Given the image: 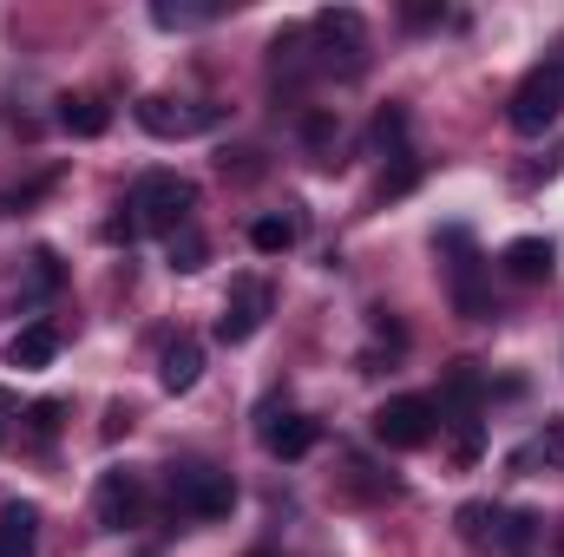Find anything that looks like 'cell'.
<instances>
[{
    "mask_svg": "<svg viewBox=\"0 0 564 557\" xmlns=\"http://www.w3.org/2000/svg\"><path fill=\"white\" fill-rule=\"evenodd\" d=\"M171 505L184 518H230L237 505V479L217 466H171Z\"/></svg>",
    "mask_w": 564,
    "mask_h": 557,
    "instance_id": "cell-4",
    "label": "cell"
},
{
    "mask_svg": "<svg viewBox=\"0 0 564 557\" xmlns=\"http://www.w3.org/2000/svg\"><path fill=\"white\" fill-rule=\"evenodd\" d=\"M46 184H53V177H33V184H20V190H0V217H20V210H26Z\"/></svg>",
    "mask_w": 564,
    "mask_h": 557,
    "instance_id": "cell-25",
    "label": "cell"
},
{
    "mask_svg": "<svg viewBox=\"0 0 564 557\" xmlns=\"http://www.w3.org/2000/svg\"><path fill=\"white\" fill-rule=\"evenodd\" d=\"M59 125H66L73 139H99V132L112 125V106L93 99V92H66V99H59Z\"/></svg>",
    "mask_w": 564,
    "mask_h": 557,
    "instance_id": "cell-16",
    "label": "cell"
},
{
    "mask_svg": "<svg viewBox=\"0 0 564 557\" xmlns=\"http://www.w3.org/2000/svg\"><path fill=\"white\" fill-rule=\"evenodd\" d=\"M506 119H512V132H525V139H539L545 125H558V119H564V53L539 59V66L519 79V92H512Z\"/></svg>",
    "mask_w": 564,
    "mask_h": 557,
    "instance_id": "cell-2",
    "label": "cell"
},
{
    "mask_svg": "<svg viewBox=\"0 0 564 557\" xmlns=\"http://www.w3.org/2000/svg\"><path fill=\"white\" fill-rule=\"evenodd\" d=\"M250 557H270V551H250Z\"/></svg>",
    "mask_w": 564,
    "mask_h": 557,
    "instance_id": "cell-29",
    "label": "cell"
},
{
    "mask_svg": "<svg viewBox=\"0 0 564 557\" xmlns=\"http://www.w3.org/2000/svg\"><path fill=\"white\" fill-rule=\"evenodd\" d=\"M414 184H421V164H414V157H394V171H381V184H375V197L388 204V197H408Z\"/></svg>",
    "mask_w": 564,
    "mask_h": 557,
    "instance_id": "cell-21",
    "label": "cell"
},
{
    "mask_svg": "<svg viewBox=\"0 0 564 557\" xmlns=\"http://www.w3.org/2000/svg\"><path fill=\"white\" fill-rule=\"evenodd\" d=\"M506 276L512 282H552V270H558V250L545 243V237H519V243H506Z\"/></svg>",
    "mask_w": 564,
    "mask_h": 557,
    "instance_id": "cell-11",
    "label": "cell"
},
{
    "mask_svg": "<svg viewBox=\"0 0 564 557\" xmlns=\"http://www.w3.org/2000/svg\"><path fill=\"white\" fill-rule=\"evenodd\" d=\"M164 263L191 276V270H204V263H210V243H204V237L184 223V230H171V237H164Z\"/></svg>",
    "mask_w": 564,
    "mask_h": 557,
    "instance_id": "cell-19",
    "label": "cell"
},
{
    "mask_svg": "<svg viewBox=\"0 0 564 557\" xmlns=\"http://www.w3.org/2000/svg\"><path fill=\"white\" fill-rule=\"evenodd\" d=\"M197 374H204V348H197L191 335H177V341L164 348V361H158L164 394H191V387H197Z\"/></svg>",
    "mask_w": 564,
    "mask_h": 557,
    "instance_id": "cell-13",
    "label": "cell"
},
{
    "mask_svg": "<svg viewBox=\"0 0 564 557\" xmlns=\"http://www.w3.org/2000/svg\"><path fill=\"white\" fill-rule=\"evenodd\" d=\"M539 452H545V459H552V466H564V419H552V433H545V439H539V446H525V452H519V459H539Z\"/></svg>",
    "mask_w": 564,
    "mask_h": 557,
    "instance_id": "cell-26",
    "label": "cell"
},
{
    "mask_svg": "<svg viewBox=\"0 0 564 557\" xmlns=\"http://www.w3.org/2000/svg\"><path fill=\"white\" fill-rule=\"evenodd\" d=\"M308 40L322 46V53H315V73H335V66H341V79H355V73L368 66V20H361L355 7H322V13L308 20Z\"/></svg>",
    "mask_w": 564,
    "mask_h": 557,
    "instance_id": "cell-1",
    "label": "cell"
},
{
    "mask_svg": "<svg viewBox=\"0 0 564 557\" xmlns=\"http://www.w3.org/2000/svg\"><path fill=\"white\" fill-rule=\"evenodd\" d=\"M139 125L151 132V139H197V132L217 125V106H191V99L151 92V99H139Z\"/></svg>",
    "mask_w": 564,
    "mask_h": 557,
    "instance_id": "cell-8",
    "label": "cell"
},
{
    "mask_svg": "<svg viewBox=\"0 0 564 557\" xmlns=\"http://www.w3.org/2000/svg\"><path fill=\"white\" fill-rule=\"evenodd\" d=\"M315 439H322V426H315L308 414L263 419V446H270L276 459H302V452H315Z\"/></svg>",
    "mask_w": 564,
    "mask_h": 557,
    "instance_id": "cell-12",
    "label": "cell"
},
{
    "mask_svg": "<svg viewBox=\"0 0 564 557\" xmlns=\"http://www.w3.org/2000/svg\"><path fill=\"white\" fill-rule=\"evenodd\" d=\"M440 243L453 250V263H446V282H453V308H459L466 321H492V288H486V270H479V256H473L466 230H446Z\"/></svg>",
    "mask_w": 564,
    "mask_h": 557,
    "instance_id": "cell-6",
    "label": "cell"
},
{
    "mask_svg": "<svg viewBox=\"0 0 564 557\" xmlns=\"http://www.w3.org/2000/svg\"><path fill=\"white\" fill-rule=\"evenodd\" d=\"M151 20H158L164 33H191V26L224 20V0H158V7H151Z\"/></svg>",
    "mask_w": 564,
    "mask_h": 557,
    "instance_id": "cell-17",
    "label": "cell"
},
{
    "mask_svg": "<svg viewBox=\"0 0 564 557\" xmlns=\"http://www.w3.org/2000/svg\"><path fill=\"white\" fill-rule=\"evenodd\" d=\"M295 243H302V217H295V210L250 223V250H257V256H282V250H295Z\"/></svg>",
    "mask_w": 564,
    "mask_h": 557,
    "instance_id": "cell-18",
    "label": "cell"
},
{
    "mask_svg": "<svg viewBox=\"0 0 564 557\" xmlns=\"http://www.w3.org/2000/svg\"><path fill=\"white\" fill-rule=\"evenodd\" d=\"M26 263H33V270H26L33 295H53V288H59V256H53V250H33Z\"/></svg>",
    "mask_w": 564,
    "mask_h": 557,
    "instance_id": "cell-24",
    "label": "cell"
},
{
    "mask_svg": "<svg viewBox=\"0 0 564 557\" xmlns=\"http://www.w3.org/2000/svg\"><path fill=\"white\" fill-rule=\"evenodd\" d=\"M132 210H139L144 230H184L191 223V210H197V184L191 177H177V171H144L139 184H132Z\"/></svg>",
    "mask_w": 564,
    "mask_h": 557,
    "instance_id": "cell-3",
    "label": "cell"
},
{
    "mask_svg": "<svg viewBox=\"0 0 564 557\" xmlns=\"http://www.w3.org/2000/svg\"><path fill=\"white\" fill-rule=\"evenodd\" d=\"M53 354H59V328H53V321H26V328L7 341V361H13V368H53Z\"/></svg>",
    "mask_w": 564,
    "mask_h": 557,
    "instance_id": "cell-14",
    "label": "cell"
},
{
    "mask_svg": "<svg viewBox=\"0 0 564 557\" xmlns=\"http://www.w3.org/2000/svg\"><path fill=\"white\" fill-rule=\"evenodd\" d=\"M0 414H13V394H7V387H0Z\"/></svg>",
    "mask_w": 564,
    "mask_h": 557,
    "instance_id": "cell-28",
    "label": "cell"
},
{
    "mask_svg": "<svg viewBox=\"0 0 564 557\" xmlns=\"http://www.w3.org/2000/svg\"><path fill=\"white\" fill-rule=\"evenodd\" d=\"M270 282L263 276H237L230 282V295H224V315H217V341H230V348H243L263 321H270Z\"/></svg>",
    "mask_w": 564,
    "mask_h": 557,
    "instance_id": "cell-7",
    "label": "cell"
},
{
    "mask_svg": "<svg viewBox=\"0 0 564 557\" xmlns=\"http://www.w3.org/2000/svg\"><path fill=\"white\" fill-rule=\"evenodd\" d=\"M433 426H440V407H433L426 394H394V401L375 407V439H381L388 452H414V446H426Z\"/></svg>",
    "mask_w": 564,
    "mask_h": 557,
    "instance_id": "cell-5",
    "label": "cell"
},
{
    "mask_svg": "<svg viewBox=\"0 0 564 557\" xmlns=\"http://www.w3.org/2000/svg\"><path fill=\"white\" fill-rule=\"evenodd\" d=\"M302 139L315 144V151H328V144L341 139V119L335 112H302Z\"/></svg>",
    "mask_w": 564,
    "mask_h": 557,
    "instance_id": "cell-23",
    "label": "cell"
},
{
    "mask_svg": "<svg viewBox=\"0 0 564 557\" xmlns=\"http://www.w3.org/2000/svg\"><path fill=\"white\" fill-rule=\"evenodd\" d=\"M59 414H66L59 401H33V407H26V439H33V446H46V439L59 433Z\"/></svg>",
    "mask_w": 564,
    "mask_h": 557,
    "instance_id": "cell-22",
    "label": "cell"
},
{
    "mask_svg": "<svg viewBox=\"0 0 564 557\" xmlns=\"http://www.w3.org/2000/svg\"><path fill=\"white\" fill-rule=\"evenodd\" d=\"M375 151L381 157H408V106H381V119H375Z\"/></svg>",
    "mask_w": 564,
    "mask_h": 557,
    "instance_id": "cell-20",
    "label": "cell"
},
{
    "mask_svg": "<svg viewBox=\"0 0 564 557\" xmlns=\"http://www.w3.org/2000/svg\"><path fill=\"white\" fill-rule=\"evenodd\" d=\"M93 512H99V525H106V532H132V525L144 518V485H139V472L112 466V472L99 479V492H93Z\"/></svg>",
    "mask_w": 564,
    "mask_h": 557,
    "instance_id": "cell-9",
    "label": "cell"
},
{
    "mask_svg": "<svg viewBox=\"0 0 564 557\" xmlns=\"http://www.w3.org/2000/svg\"><path fill=\"white\" fill-rule=\"evenodd\" d=\"M453 459H459V466H473V459H479V419H459V439H453Z\"/></svg>",
    "mask_w": 564,
    "mask_h": 557,
    "instance_id": "cell-27",
    "label": "cell"
},
{
    "mask_svg": "<svg viewBox=\"0 0 564 557\" xmlns=\"http://www.w3.org/2000/svg\"><path fill=\"white\" fill-rule=\"evenodd\" d=\"M40 551V505L13 499L0 505V557H33Z\"/></svg>",
    "mask_w": 564,
    "mask_h": 557,
    "instance_id": "cell-10",
    "label": "cell"
},
{
    "mask_svg": "<svg viewBox=\"0 0 564 557\" xmlns=\"http://www.w3.org/2000/svg\"><path fill=\"white\" fill-rule=\"evenodd\" d=\"M479 401H486V374H479V361H453L446 368V387H440V407H459V419L479 414Z\"/></svg>",
    "mask_w": 564,
    "mask_h": 557,
    "instance_id": "cell-15",
    "label": "cell"
}]
</instances>
